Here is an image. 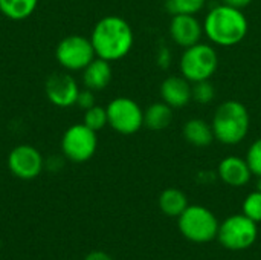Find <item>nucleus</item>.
<instances>
[{"mask_svg":"<svg viewBox=\"0 0 261 260\" xmlns=\"http://www.w3.org/2000/svg\"><path fill=\"white\" fill-rule=\"evenodd\" d=\"M217 216L203 205H188L177 218L180 234L193 244H210L217 239L219 233Z\"/></svg>","mask_w":261,"mask_h":260,"instance_id":"nucleus-4","label":"nucleus"},{"mask_svg":"<svg viewBox=\"0 0 261 260\" xmlns=\"http://www.w3.org/2000/svg\"><path fill=\"white\" fill-rule=\"evenodd\" d=\"M106 110L109 126L119 135H133L144 127V110L128 97L113 98Z\"/></svg>","mask_w":261,"mask_h":260,"instance_id":"nucleus-9","label":"nucleus"},{"mask_svg":"<svg viewBox=\"0 0 261 260\" xmlns=\"http://www.w3.org/2000/svg\"><path fill=\"white\" fill-rule=\"evenodd\" d=\"M173 121V107H170L164 101H158L150 104L144 110V126L150 130L159 132L170 127Z\"/></svg>","mask_w":261,"mask_h":260,"instance_id":"nucleus-18","label":"nucleus"},{"mask_svg":"<svg viewBox=\"0 0 261 260\" xmlns=\"http://www.w3.org/2000/svg\"><path fill=\"white\" fill-rule=\"evenodd\" d=\"M219 67V55L213 44L210 43H196L190 48H185L179 69L180 75L185 77L190 83L211 80Z\"/></svg>","mask_w":261,"mask_h":260,"instance_id":"nucleus-5","label":"nucleus"},{"mask_svg":"<svg viewBox=\"0 0 261 260\" xmlns=\"http://www.w3.org/2000/svg\"><path fill=\"white\" fill-rule=\"evenodd\" d=\"M89 38L96 57L110 63L127 57L135 43V34L130 23L119 15H106L99 18Z\"/></svg>","mask_w":261,"mask_h":260,"instance_id":"nucleus-1","label":"nucleus"},{"mask_svg":"<svg viewBox=\"0 0 261 260\" xmlns=\"http://www.w3.org/2000/svg\"><path fill=\"white\" fill-rule=\"evenodd\" d=\"M182 135L187 143H190L191 146L199 147V149H205V147L211 146V143L216 139L211 124L200 118L188 120L184 124Z\"/></svg>","mask_w":261,"mask_h":260,"instance_id":"nucleus-16","label":"nucleus"},{"mask_svg":"<svg viewBox=\"0 0 261 260\" xmlns=\"http://www.w3.org/2000/svg\"><path fill=\"white\" fill-rule=\"evenodd\" d=\"M171 40L180 48H190L202 40L203 23L194 14H174L168 28Z\"/></svg>","mask_w":261,"mask_h":260,"instance_id":"nucleus-12","label":"nucleus"},{"mask_svg":"<svg viewBox=\"0 0 261 260\" xmlns=\"http://www.w3.org/2000/svg\"><path fill=\"white\" fill-rule=\"evenodd\" d=\"M223 3L234 6V8H239V9H243L246 6H249L252 3V0H223Z\"/></svg>","mask_w":261,"mask_h":260,"instance_id":"nucleus-29","label":"nucleus"},{"mask_svg":"<svg viewBox=\"0 0 261 260\" xmlns=\"http://www.w3.org/2000/svg\"><path fill=\"white\" fill-rule=\"evenodd\" d=\"M83 123L90 127L92 130L95 132H99L102 130L106 126H109V118H107V110L106 107H101V106H93L87 110H84V120Z\"/></svg>","mask_w":261,"mask_h":260,"instance_id":"nucleus-21","label":"nucleus"},{"mask_svg":"<svg viewBox=\"0 0 261 260\" xmlns=\"http://www.w3.org/2000/svg\"><path fill=\"white\" fill-rule=\"evenodd\" d=\"M9 172L23 181H31L40 176L44 169V158L38 149L31 144H20L15 146L6 159Z\"/></svg>","mask_w":261,"mask_h":260,"instance_id":"nucleus-10","label":"nucleus"},{"mask_svg":"<svg viewBox=\"0 0 261 260\" xmlns=\"http://www.w3.org/2000/svg\"><path fill=\"white\" fill-rule=\"evenodd\" d=\"M96 132L87 127L84 123L72 124L61 136V153L70 162L83 164L90 161L96 153Z\"/></svg>","mask_w":261,"mask_h":260,"instance_id":"nucleus-7","label":"nucleus"},{"mask_svg":"<svg viewBox=\"0 0 261 260\" xmlns=\"http://www.w3.org/2000/svg\"><path fill=\"white\" fill-rule=\"evenodd\" d=\"M80 86L76 80L66 70V72H55L52 74L44 84V92L47 100L61 109H67L76 104V98L80 93Z\"/></svg>","mask_w":261,"mask_h":260,"instance_id":"nucleus-11","label":"nucleus"},{"mask_svg":"<svg viewBox=\"0 0 261 260\" xmlns=\"http://www.w3.org/2000/svg\"><path fill=\"white\" fill-rule=\"evenodd\" d=\"M206 0H167L165 8L170 14H197L203 9Z\"/></svg>","mask_w":261,"mask_h":260,"instance_id":"nucleus-20","label":"nucleus"},{"mask_svg":"<svg viewBox=\"0 0 261 260\" xmlns=\"http://www.w3.org/2000/svg\"><path fill=\"white\" fill-rule=\"evenodd\" d=\"M246 162L254 176H261V138L255 139L246 153Z\"/></svg>","mask_w":261,"mask_h":260,"instance_id":"nucleus-24","label":"nucleus"},{"mask_svg":"<svg viewBox=\"0 0 261 260\" xmlns=\"http://www.w3.org/2000/svg\"><path fill=\"white\" fill-rule=\"evenodd\" d=\"M255 190L261 192V176H257V182H255Z\"/></svg>","mask_w":261,"mask_h":260,"instance_id":"nucleus-30","label":"nucleus"},{"mask_svg":"<svg viewBox=\"0 0 261 260\" xmlns=\"http://www.w3.org/2000/svg\"><path fill=\"white\" fill-rule=\"evenodd\" d=\"M44 167L50 172H57L63 167V159L60 156H50V158L44 159Z\"/></svg>","mask_w":261,"mask_h":260,"instance_id":"nucleus-27","label":"nucleus"},{"mask_svg":"<svg viewBox=\"0 0 261 260\" xmlns=\"http://www.w3.org/2000/svg\"><path fill=\"white\" fill-rule=\"evenodd\" d=\"M214 138L223 146H237L249 133L251 116L246 106L237 100L223 101L214 112L211 121Z\"/></svg>","mask_w":261,"mask_h":260,"instance_id":"nucleus-3","label":"nucleus"},{"mask_svg":"<svg viewBox=\"0 0 261 260\" xmlns=\"http://www.w3.org/2000/svg\"><path fill=\"white\" fill-rule=\"evenodd\" d=\"M191 83L182 75H171L167 77L159 87V93L164 103H167L173 109H182L190 101L191 97Z\"/></svg>","mask_w":261,"mask_h":260,"instance_id":"nucleus-14","label":"nucleus"},{"mask_svg":"<svg viewBox=\"0 0 261 260\" xmlns=\"http://www.w3.org/2000/svg\"><path fill=\"white\" fill-rule=\"evenodd\" d=\"M40 0H0V12L12 21L29 18L38 6Z\"/></svg>","mask_w":261,"mask_h":260,"instance_id":"nucleus-19","label":"nucleus"},{"mask_svg":"<svg viewBox=\"0 0 261 260\" xmlns=\"http://www.w3.org/2000/svg\"><path fill=\"white\" fill-rule=\"evenodd\" d=\"M96 103H95V92L90 90V89H84V90H80L78 93V98H76V104L81 110H87L90 107H93Z\"/></svg>","mask_w":261,"mask_h":260,"instance_id":"nucleus-25","label":"nucleus"},{"mask_svg":"<svg viewBox=\"0 0 261 260\" xmlns=\"http://www.w3.org/2000/svg\"><path fill=\"white\" fill-rule=\"evenodd\" d=\"M158 205H159V210L165 216H168V218H179L190 204H188L187 195L182 190L170 187V188H165L159 195Z\"/></svg>","mask_w":261,"mask_h":260,"instance_id":"nucleus-17","label":"nucleus"},{"mask_svg":"<svg viewBox=\"0 0 261 260\" xmlns=\"http://www.w3.org/2000/svg\"><path fill=\"white\" fill-rule=\"evenodd\" d=\"M0 247H2V241H0Z\"/></svg>","mask_w":261,"mask_h":260,"instance_id":"nucleus-31","label":"nucleus"},{"mask_svg":"<svg viewBox=\"0 0 261 260\" xmlns=\"http://www.w3.org/2000/svg\"><path fill=\"white\" fill-rule=\"evenodd\" d=\"M217 176L226 185L240 188V187L248 185L254 175L245 158L231 155L220 161L217 167Z\"/></svg>","mask_w":261,"mask_h":260,"instance_id":"nucleus-13","label":"nucleus"},{"mask_svg":"<svg viewBox=\"0 0 261 260\" xmlns=\"http://www.w3.org/2000/svg\"><path fill=\"white\" fill-rule=\"evenodd\" d=\"M55 58L64 70L83 72V69L96 58V54L89 37L72 34L57 44Z\"/></svg>","mask_w":261,"mask_h":260,"instance_id":"nucleus-8","label":"nucleus"},{"mask_svg":"<svg viewBox=\"0 0 261 260\" xmlns=\"http://www.w3.org/2000/svg\"><path fill=\"white\" fill-rule=\"evenodd\" d=\"M84 260H113L107 253H104V251H92V253H89L87 256H86V259Z\"/></svg>","mask_w":261,"mask_h":260,"instance_id":"nucleus-28","label":"nucleus"},{"mask_svg":"<svg viewBox=\"0 0 261 260\" xmlns=\"http://www.w3.org/2000/svg\"><path fill=\"white\" fill-rule=\"evenodd\" d=\"M191 97L197 104H210L216 97V89L210 80L191 83Z\"/></svg>","mask_w":261,"mask_h":260,"instance_id":"nucleus-22","label":"nucleus"},{"mask_svg":"<svg viewBox=\"0 0 261 260\" xmlns=\"http://www.w3.org/2000/svg\"><path fill=\"white\" fill-rule=\"evenodd\" d=\"M242 213L245 216H248L249 219H252L254 222L260 224L261 222V192L254 190L251 192L243 204H242Z\"/></svg>","mask_w":261,"mask_h":260,"instance_id":"nucleus-23","label":"nucleus"},{"mask_svg":"<svg viewBox=\"0 0 261 260\" xmlns=\"http://www.w3.org/2000/svg\"><path fill=\"white\" fill-rule=\"evenodd\" d=\"M112 77H113L112 63L99 57H96L83 69V84L86 89H90L93 92L104 90L110 84Z\"/></svg>","mask_w":261,"mask_h":260,"instance_id":"nucleus-15","label":"nucleus"},{"mask_svg":"<svg viewBox=\"0 0 261 260\" xmlns=\"http://www.w3.org/2000/svg\"><path fill=\"white\" fill-rule=\"evenodd\" d=\"M258 238V224L240 215H231L219 225L217 241L229 251H243L251 248Z\"/></svg>","mask_w":261,"mask_h":260,"instance_id":"nucleus-6","label":"nucleus"},{"mask_svg":"<svg viewBox=\"0 0 261 260\" xmlns=\"http://www.w3.org/2000/svg\"><path fill=\"white\" fill-rule=\"evenodd\" d=\"M173 60V54L168 46H161L156 55V63L161 69H168Z\"/></svg>","mask_w":261,"mask_h":260,"instance_id":"nucleus-26","label":"nucleus"},{"mask_svg":"<svg viewBox=\"0 0 261 260\" xmlns=\"http://www.w3.org/2000/svg\"><path fill=\"white\" fill-rule=\"evenodd\" d=\"M249 23L242 9L220 3L216 5L203 20V34L216 46L232 48L245 40Z\"/></svg>","mask_w":261,"mask_h":260,"instance_id":"nucleus-2","label":"nucleus"}]
</instances>
